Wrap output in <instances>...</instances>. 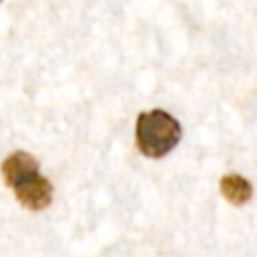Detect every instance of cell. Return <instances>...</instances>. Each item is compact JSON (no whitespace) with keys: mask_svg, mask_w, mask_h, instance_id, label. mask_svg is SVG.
<instances>
[{"mask_svg":"<svg viewBox=\"0 0 257 257\" xmlns=\"http://www.w3.org/2000/svg\"><path fill=\"white\" fill-rule=\"evenodd\" d=\"M36 171H38V161L24 151L8 155L6 161L2 163V175H4V181L8 187H12L16 181H20L22 177L36 173Z\"/></svg>","mask_w":257,"mask_h":257,"instance_id":"obj_3","label":"cell"},{"mask_svg":"<svg viewBox=\"0 0 257 257\" xmlns=\"http://www.w3.org/2000/svg\"><path fill=\"white\" fill-rule=\"evenodd\" d=\"M221 193L229 203L241 207L251 199L253 189H251V183L247 179H243L241 175L231 173V175H225L221 179Z\"/></svg>","mask_w":257,"mask_h":257,"instance_id":"obj_4","label":"cell"},{"mask_svg":"<svg viewBox=\"0 0 257 257\" xmlns=\"http://www.w3.org/2000/svg\"><path fill=\"white\" fill-rule=\"evenodd\" d=\"M181 141V124L169 112L155 108L137 118V145L145 157L161 159Z\"/></svg>","mask_w":257,"mask_h":257,"instance_id":"obj_1","label":"cell"},{"mask_svg":"<svg viewBox=\"0 0 257 257\" xmlns=\"http://www.w3.org/2000/svg\"><path fill=\"white\" fill-rule=\"evenodd\" d=\"M16 199L20 205H24L30 211H42L52 201V185L46 177H42L38 171L22 177L12 185Z\"/></svg>","mask_w":257,"mask_h":257,"instance_id":"obj_2","label":"cell"}]
</instances>
